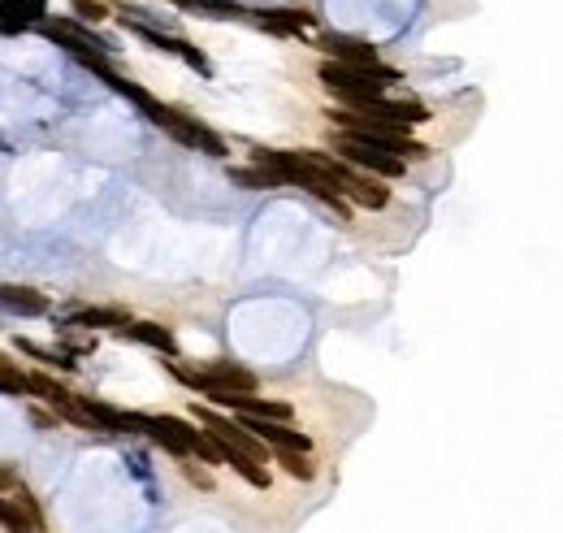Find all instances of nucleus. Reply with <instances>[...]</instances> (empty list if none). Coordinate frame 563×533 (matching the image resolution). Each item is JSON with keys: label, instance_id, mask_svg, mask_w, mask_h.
<instances>
[{"label": "nucleus", "instance_id": "nucleus-1", "mask_svg": "<svg viewBox=\"0 0 563 533\" xmlns=\"http://www.w3.org/2000/svg\"><path fill=\"white\" fill-rule=\"evenodd\" d=\"M338 126H343V135H351V139H360V143H373V148H382V152H390V156H425V148L416 139H408V130L403 126H390V122H382V117H364V113H351V109H338V113H330Z\"/></svg>", "mask_w": 563, "mask_h": 533}, {"label": "nucleus", "instance_id": "nucleus-2", "mask_svg": "<svg viewBox=\"0 0 563 533\" xmlns=\"http://www.w3.org/2000/svg\"><path fill=\"white\" fill-rule=\"evenodd\" d=\"M148 122L152 126H161V130H169L178 143H187V148H195V152H208V156H226V143H221V135H213L208 126H200L195 117H182L178 109H169V104H148Z\"/></svg>", "mask_w": 563, "mask_h": 533}, {"label": "nucleus", "instance_id": "nucleus-3", "mask_svg": "<svg viewBox=\"0 0 563 533\" xmlns=\"http://www.w3.org/2000/svg\"><path fill=\"white\" fill-rule=\"evenodd\" d=\"M195 416H200L204 434L221 447V455H243V460H252V464H265V442L252 438L243 425L226 421V416L213 412V408H195Z\"/></svg>", "mask_w": 563, "mask_h": 533}, {"label": "nucleus", "instance_id": "nucleus-4", "mask_svg": "<svg viewBox=\"0 0 563 533\" xmlns=\"http://www.w3.org/2000/svg\"><path fill=\"white\" fill-rule=\"evenodd\" d=\"M317 74H321V83L330 87L334 96L351 100L356 109H369L373 100H382V87H386V78H377L369 70H347V65H334V61H325Z\"/></svg>", "mask_w": 563, "mask_h": 533}, {"label": "nucleus", "instance_id": "nucleus-5", "mask_svg": "<svg viewBox=\"0 0 563 533\" xmlns=\"http://www.w3.org/2000/svg\"><path fill=\"white\" fill-rule=\"evenodd\" d=\"M321 52L325 57H334V65H347V70H369L377 78H386V83H395V70L382 65L373 44H360V39H347V35H321Z\"/></svg>", "mask_w": 563, "mask_h": 533}, {"label": "nucleus", "instance_id": "nucleus-6", "mask_svg": "<svg viewBox=\"0 0 563 533\" xmlns=\"http://www.w3.org/2000/svg\"><path fill=\"white\" fill-rule=\"evenodd\" d=\"M39 26H44V35L52 39V44L74 52V57H104V52H109V44H104L91 26L74 22V18H44Z\"/></svg>", "mask_w": 563, "mask_h": 533}, {"label": "nucleus", "instance_id": "nucleus-7", "mask_svg": "<svg viewBox=\"0 0 563 533\" xmlns=\"http://www.w3.org/2000/svg\"><path fill=\"white\" fill-rule=\"evenodd\" d=\"M334 148L343 152L351 165L369 169V174H382V178H399V174H403V161H399V156H390V152H382V148H373V143H360V139H351V135H338Z\"/></svg>", "mask_w": 563, "mask_h": 533}, {"label": "nucleus", "instance_id": "nucleus-8", "mask_svg": "<svg viewBox=\"0 0 563 533\" xmlns=\"http://www.w3.org/2000/svg\"><path fill=\"white\" fill-rule=\"evenodd\" d=\"M126 26H130V31H135V35L143 39V44H152V48H161V52H174V57H182L187 65H195V70H200L204 78L213 74V65L204 61V52H200V48H191L187 39H178V35H165V31H156V26H148V22H126Z\"/></svg>", "mask_w": 563, "mask_h": 533}, {"label": "nucleus", "instance_id": "nucleus-9", "mask_svg": "<svg viewBox=\"0 0 563 533\" xmlns=\"http://www.w3.org/2000/svg\"><path fill=\"white\" fill-rule=\"evenodd\" d=\"M338 191H343V200L360 204V208H386L390 204V191L382 187V182L369 178V174H351V169L338 174Z\"/></svg>", "mask_w": 563, "mask_h": 533}, {"label": "nucleus", "instance_id": "nucleus-10", "mask_svg": "<svg viewBox=\"0 0 563 533\" xmlns=\"http://www.w3.org/2000/svg\"><path fill=\"white\" fill-rule=\"evenodd\" d=\"M0 308L18 312V317H44V312H48V295L35 291V286H9V282H0Z\"/></svg>", "mask_w": 563, "mask_h": 533}, {"label": "nucleus", "instance_id": "nucleus-11", "mask_svg": "<svg viewBox=\"0 0 563 533\" xmlns=\"http://www.w3.org/2000/svg\"><path fill=\"white\" fill-rule=\"evenodd\" d=\"M256 22L265 26V31H273V35H299L304 26L317 22V13H308V9H265V13H256Z\"/></svg>", "mask_w": 563, "mask_h": 533}, {"label": "nucleus", "instance_id": "nucleus-12", "mask_svg": "<svg viewBox=\"0 0 563 533\" xmlns=\"http://www.w3.org/2000/svg\"><path fill=\"white\" fill-rule=\"evenodd\" d=\"M126 334H130V338H139L143 347H156V351H165L169 360L178 356V343H174V334H169L165 325H156V321H130V325H126Z\"/></svg>", "mask_w": 563, "mask_h": 533}, {"label": "nucleus", "instance_id": "nucleus-13", "mask_svg": "<svg viewBox=\"0 0 563 533\" xmlns=\"http://www.w3.org/2000/svg\"><path fill=\"white\" fill-rule=\"evenodd\" d=\"M48 5L44 0H0V18L9 26H22V22H44Z\"/></svg>", "mask_w": 563, "mask_h": 533}, {"label": "nucleus", "instance_id": "nucleus-14", "mask_svg": "<svg viewBox=\"0 0 563 533\" xmlns=\"http://www.w3.org/2000/svg\"><path fill=\"white\" fill-rule=\"evenodd\" d=\"M230 178L239 182V187H247V191H273V187H282V182L273 178L269 169H260V165H239V169H230Z\"/></svg>", "mask_w": 563, "mask_h": 533}, {"label": "nucleus", "instance_id": "nucleus-15", "mask_svg": "<svg viewBox=\"0 0 563 533\" xmlns=\"http://www.w3.org/2000/svg\"><path fill=\"white\" fill-rule=\"evenodd\" d=\"M74 325H87V330H91V325H117V330H126L130 317H126L122 308H83L74 317Z\"/></svg>", "mask_w": 563, "mask_h": 533}, {"label": "nucleus", "instance_id": "nucleus-16", "mask_svg": "<svg viewBox=\"0 0 563 533\" xmlns=\"http://www.w3.org/2000/svg\"><path fill=\"white\" fill-rule=\"evenodd\" d=\"M226 464H230L243 481H252L256 490H269V468H265V464H252V460H243V455H226Z\"/></svg>", "mask_w": 563, "mask_h": 533}, {"label": "nucleus", "instance_id": "nucleus-17", "mask_svg": "<svg viewBox=\"0 0 563 533\" xmlns=\"http://www.w3.org/2000/svg\"><path fill=\"white\" fill-rule=\"evenodd\" d=\"M187 9L204 13V18H247V9L234 5V0H191Z\"/></svg>", "mask_w": 563, "mask_h": 533}, {"label": "nucleus", "instance_id": "nucleus-18", "mask_svg": "<svg viewBox=\"0 0 563 533\" xmlns=\"http://www.w3.org/2000/svg\"><path fill=\"white\" fill-rule=\"evenodd\" d=\"M0 390L5 395H26V373L9 356H0Z\"/></svg>", "mask_w": 563, "mask_h": 533}, {"label": "nucleus", "instance_id": "nucleus-19", "mask_svg": "<svg viewBox=\"0 0 563 533\" xmlns=\"http://www.w3.org/2000/svg\"><path fill=\"white\" fill-rule=\"evenodd\" d=\"M282 468L291 477H299V481H312L317 477V464L308 460V451H282Z\"/></svg>", "mask_w": 563, "mask_h": 533}, {"label": "nucleus", "instance_id": "nucleus-20", "mask_svg": "<svg viewBox=\"0 0 563 533\" xmlns=\"http://www.w3.org/2000/svg\"><path fill=\"white\" fill-rule=\"evenodd\" d=\"M0 525H5L9 533H35V529H31V520L22 516V507L13 503V499H0Z\"/></svg>", "mask_w": 563, "mask_h": 533}, {"label": "nucleus", "instance_id": "nucleus-21", "mask_svg": "<svg viewBox=\"0 0 563 533\" xmlns=\"http://www.w3.org/2000/svg\"><path fill=\"white\" fill-rule=\"evenodd\" d=\"M70 5H74V22H83V26H91V22H104V18H109L100 0H70Z\"/></svg>", "mask_w": 563, "mask_h": 533}, {"label": "nucleus", "instance_id": "nucleus-22", "mask_svg": "<svg viewBox=\"0 0 563 533\" xmlns=\"http://www.w3.org/2000/svg\"><path fill=\"white\" fill-rule=\"evenodd\" d=\"M18 347L26 351V356L44 360V364H57V369H74V360H70V356H57V351H48V347H35V343H26V338H18Z\"/></svg>", "mask_w": 563, "mask_h": 533}, {"label": "nucleus", "instance_id": "nucleus-23", "mask_svg": "<svg viewBox=\"0 0 563 533\" xmlns=\"http://www.w3.org/2000/svg\"><path fill=\"white\" fill-rule=\"evenodd\" d=\"M182 477H187L191 486H200V490H213V473L200 468V464H182Z\"/></svg>", "mask_w": 563, "mask_h": 533}, {"label": "nucleus", "instance_id": "nucleus-24", "mask_svg": "<svg viewBox=\"0 0 563 533\" xmlns=\"http://www.w3.org/2000/svg\"><path fill=\"white\" fill-rule=\"evenodd\" d=\"M31 421H35L39 429H57V412H39V408H31Z\"/></svg>", "mask_w": 563, "mask_h": 533}, {"label": "nucleus", "instance_id": "nucleus-25", "mask_svg": "<svg viewBox=\"0 0 563 533\" xmlns=\"http://www.w3.org/2000/svg\"><path fill=\"white\" fill-rule=\"evenodd\" d=\"M5 486H18V477H13V468H0V490Z\"/></svg>", "mask_w": 563, "mask_h": 533}, {"label": "nucleus", "instance_id": "nucleus-26", "mask_svg": "<svg viewBox=\"0 0 563 533\" xmlns=\"http://www.w3.org/2000/svg\"><path fill=\"white\" fill-rule=\"evenodd\" d=\"M174 5H182V9H187V5H191V0H174Z\"/></svg>", "mask_w": 563, "mask_h": 533}]
</instances>
